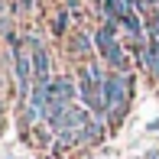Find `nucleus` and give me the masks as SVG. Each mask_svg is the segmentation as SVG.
<instances>
[{"instance_id":"obj_8","label":"nucleus","mask_w":159,"mask_h":159,"mask_svg":"<svg viewBox=\"0 0 159 159\" xmlns=\"http://www.w3.org/2000/svg\"><path fill=\"white\" fill-rule=\"evenodd\" d=\"M0 111H3V101H0Z\"/></svg>"},{"instance_id":"obj_7","label":"nucleus","mask_w":159,"mask_h":159,"mask_svg":"<svg viewBox=\"0 0 159 159\" xmlns=\"http://www.w3.org/2000/svg\"><path fill=\"white\" fill-rule=\"evenodd\" d=\"M68 20H71V13H59V16L52 20V33H55V36H62L65 30H68Z\"/></svg>"},{"instance_id":"obj_4","label":"nucleus","mask_w":159,"mask_h":159,"mask_svg":"<svg viewBox=\"0 0 159 159\" xmlns=\"http://www.w3.org/2000/svg\"><path fill=\"white\" fill-rule=\"evenodd\" d=\"M143 68L159 81V36L146 33V42H143Z\"/></svg>"},{"instance_id":"obj_5","label":"nucleus","mask_w":159,"mask_h":159,"mask_svg":"<svg viewBox=\"0 0 159 159\" xmlns=\"http://www.w3.org/2000/svg\"><path fill=\"white\" fill-rule=\"evenodd\" d=\"M71 52L81 55V59H91V52H98V49H94V39H88V33H75V39H71Z\"/></svg>"},{"instance_id":"obj_3","label":"nucleus","mask_w":159,"mask_h":159,"mask_svg":"<svg viewBox=\"0 0 159 159\" xmlns=\"http://www.w3.org/2000/svg\"><path fill=\"white\" fill-rule=\"evenodd\" d=\"M30 55H33V75L36 81H49L52 78V62H49V52L36 36H30Z\"/></svg>"},{"instance_id":"obj_2","label":"nucleus","mask_w":159,"mask_h":159,"mask_svg":"<svg viewBox=\"0 0 159 159\" xmlns=\"http://www.w3.org/2000/svg\"><path fill=\"white\" fill-rule=\"evenodd\" d=\"M127 98H130V75L127 71H107L104 78V101H107V114L114 124H120L127 111Z\"/></svg>"},{"instance_id":"obj_6","label":"nucleus","mask_w":159,"mask_h":159,"mask_svg":"<svg viewBox=\"0 0 159 159\" xmlns=\"http://www.w3.org/2000/svg\"><path fill=\"white\" fill-rule=\"evenodd\" d=\"M81 133H84V140H104V117H91L88 120V127H84L81 130Z\"/></svg>"},{"instance_id":"obj_1","label":"nucleus","mask_w":159,"mask_h":159,"mask_svg":"<svg viewBox=\"0 0 159 159\" xmlns=\"http://www.w3.org/2000/svg\"><path fill=\"white\" fill-rule=\"evenodd\" d=\"M94 49L114 71H127V52L117 42V20H104V26L94 33Z\"/></svg>"}]
</instances>
